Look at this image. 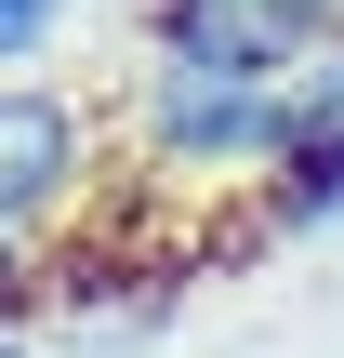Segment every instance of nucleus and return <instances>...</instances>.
Listing matches in <instances>:
<instances>
[{
	"label": "nucleus",
	"mask_w": 344,
	"mask_h": 358,
	"mask_svg": "<svg viewBox=\"0 0 344 358\" xmlns=\"http://www.w3.org/2000/svg\"><path fill=\"white\" fill-rule=\"evenodd\" d=\"M331 40H344V0H159L146 13V66L239 80V93H292Z\"/></svg>",
	"instance_id": "nucleus-1"
},
{
	"label": "nucleus",
	"mask_w": 344,
	"mask_h": 358,
	"mask_svg": "<svg viewBox=\"0 0 344 358\" xmlns=\"http://www.w3.org/2000/svg\"><path fill=\"white\" fill-rule=\"evenodd\" d=\"M133 159L172 173V186H239V173L265 186V173H278V93L146 66V80H133Z\"/></svg>",
	"instance_id": "nucleus-2"
},
{
	"label": "nucleus",
	"mask_w": 344,
	"mask_h": 358,
	"mask_svg": "<svg viewBox=\"0 0 344 358\" xmlns=\"http://www.w3.org/2000/svg\"><path fill=\"white\" fill-rule=\"evenodd\" d=\"M80 186H93V106L53 80H0V239H27Z\"/></svg>",
	"instance_id": "nucleus-3"
},
{
	"label": "nucleus",
	"mask_w": 344,
	"mask_h": 358,
	"mask_svg": "<svg viewBox=\"0 0 344 358\" xmlns=\"http://www.w3.org/2000/svg\"><path fill=\"white\" fill-rule=\"evenodd\" d=\"M265 226H278V239H318V226H344V146H318V159H278V173H265Z\"/></svg>",
	"instance_id": "nucleus-4"
},
{
	"label": "nucleus",
	"mask_w": 344,
	"mask_h": 358,
	"mask_svg": "<svg viewBox=\"0 0 344 358\" xmlns=\"http://www.w3.org/2000/svg\"><path fill=\"white\" fill-rule=\"evenodd\" d=\"M318 146H344V40L278 93V159H318Z\"/></svg>",
	"instance_id": "nucleus-5"
},
{
	"label": "nucleus",
	"mask_w": 344,
	"mask_h": 358,
	"mask_svg": "<svg viewBox=\"0 0 344 358\" xmlns=\"http://www.w3.org/2000/svg\"><path fill=\"white\" fill-rule=\"evenodd\" d=\"M66 13L80 0H0V80H27L40 53H66Z\"/></svg>",
	"instance_id": "nucleus-6"
},
{
	"label": "nucleus",
	"mask_w": 344,
	"mask_h": 358,
	"mask_svg": "<svg viewBox=\"0 0 344 358\" xmlns=\"http://www.w3.org/2000/svg\"><path fill=\"white\" fill-rule=\"evenodd\" d=\"M27 292H40L27 279V239H0V332H27Z\"/></svg>",
	"instance_id": "nucleus-7"
},
{
	"label": "nucleus",
	"mask_w": 344,
	"mask_h": 358,
	"mask_svg": "<svg viewBox=\"0 0 344 358\" xmlns=\"http://www.w3.org/2000/svg\"><path fill=\"white\" fill-rule=\"evenodd\" d=\"M0 358H40V332H0Z\"/></svg>",
	"instance_id": "nucleus-8"
}]
</instances>
